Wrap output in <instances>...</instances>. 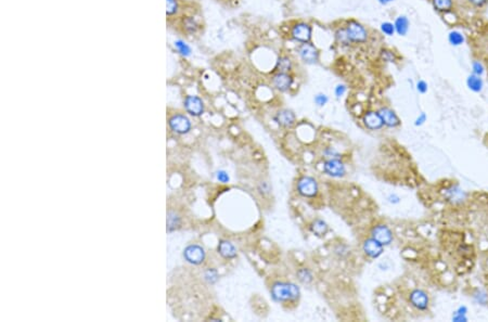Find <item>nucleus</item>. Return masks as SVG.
I'll use <instances>...</instances> for the list:
<instances>
[{"mask_svg": "<svg viewBox=\"0 0 488 322\" xmlns=\"http://www.w3.org/2000/svg\"><path fill=\"white\" fill-rule=\"evenodd\" d=\"M395 2V0H377V3H379L380 5L382 6H387V5H390L391 3Z\"/></svg>", "mask_w": 488, "mask_h": 322, "instance_id": "a18cd8bd", "label": "nucleus"}, {"mask_svg": "<svg viewBox=\"0 0 488 322\" xmlns=\"http://www.w3.org/2000/svg\"><path fill=\"white\" fill-rule=\"evenodd\" d=\"M205 280L207 281L208 283H215L216 281L218 280V273H217V270L215 269H208L206 273H205V276H204Z\"/></svg>", "mask_w": 488, "mask_h": 322, "instance_id": "f704fd0d", "label": "nucleus"}, {"mask_svg": "<svg viewBox=\"0 0 488 322\" xmlns=\"http://www.w3.org/2000/svg\"><path fill=\"white\" fill-rule=\"evenodd\" d=\"M466 87L469 88L472 93L475 94H480L483 92L484 89V80L482 76H477L474 74H471L467 76L466 78Z\"/></svg>", "mask_w": 488, "mask_h": 322, "instance_id": "412c9836", "label": "nucleus"}, {"mask_svg": "<svg viewBox=\"0 0 488 322\" xmlns=\"http://www.w3.org/2000/svg\"><path fill=\"white\" fill-rule=\"evenodd\" d=\"M472 298L477 305L486 306L488 304V294L482 289H475L472 293Z\"/></svg>", "mask_w": 488, "mask_h": 322, "instance_id": "a878e982", "label": "nucleus"}, {"mask_svg": "<svg viewBox=\"0 0 488 322\" xmlns=\"http://www.w3.org/2000/svg\"><path fill=\"white\" fill-rule=\"evenodd\" d=\"M371 237L373 239H375L376 241H379V242L384 246L390 245L394 240V236H393L392 230L388 228L386 225H383V224L376 225L372 228Z\"/></svg>", "mask_w": 488, "mask_h": 322, "instance_id": "9b49d317", "label": "nucleus"}, {"mask_svg": "<svg viewBox=\"0 0 488 322\" xmlns=\"http://www.w3.org/2000/svg\"><path fill=\"white\" fill-rule=\"evenodd\" d=\"M168 124L174 133L179 135L188 134L191 130V122L183 114H176L168 120Z\"/></svg>", "mask_w": 488, "mask_h": 322, "instance_id": "0eeeda50", "label": "nucleus"}, {"mask_svg": "<svg viewBox=\"0 0 488 322\" xmlns=\"http://www.w3.org/2000/svg\"><path fill=\"white\" fill-rule=\"evenodd\" d=\"M293 69V60L290 56L281 55L277 59L275 72L277 73H291Z\"/></svg>", "mask_w": 488, "mask_h": 322, "instance_id": "a211bd4d", "label": "nucleus"}, {"mask_svg": "<svg viewBox=\"0 0 488 322\" xmlns=\"http://www.w3.org/2000/svg\"><path fill=\"white\" fill-rule=\"evenodd\" d=\"M363 249L368 257L375 259V258H379L383 254L384 245H382L379 241H376L375 239L371 237L365 241Z\"/></svg>", "mask_w": 488, "mask_h": 322, "instance_id": "4468645a", "label": "nucleus"}, {"mask_svg": "<svg viewBox=\"0 0 488 322\" xmlns=\"http://www.w3.org/2000/svg\"><path fill=\"white\" fill-rule=\"evenodd\" d=\"M347 92V86L344 84H337L334 88V96L337 99H341Z\"/></svg>", "mask_w": 488, "mask_h": 322, "instance_id": "e433bc0d", "label": "nucleus"}, {"mask_svg": "<svg viewBox=\"0 0 488 322\" xmlns=\"http://www.w3.org/2000/svg\"><path fill=\"white\" fill-rule=\"evenodd\" d=\"M297 192L304 198H315L319 192L317 180L310 176L302 177L297 183Z\"/></svg>", "mask_w": 488, "mask_h": 322, "instance_id": "39448f33", "label": "nucleus"}, {"mask_svg": "<svg viewBox=\"0 0 488 322\" xmlns=\"http://www.w3.org/2000/svg\"><path fill=\"white\" fill-rule=\"evenodd\" d=\"M313 33L314 29L312 24L304 21L295 22L290 28V37L293 42L297 44L311 43L313 39Z\"/></svg>", "mask_w": 488, "mask_h": 322, "instance_id": "7ed1b4c3", "label": "nucleus"}, {"mask_svg": "<svg viewBox=\"0 0 488 322\" xmlns=\"http://www.w3.org/2000/svg\"><path fill=\"white\" fill-rule=\"evenodd\" d=\"M184 257L188 263L193 265H200L205 259V251L202 246L197 244L189 245L184 251Z\"/></svg>", "mask_w": 488, "mask_h": 322, "instance_id": "1a4fd4ad", "label": "nucleus"}, {"mask_svg": "<svg viewBox=\"0 0 488 322\" xmlns=\"http://www.w3.org/2000/svg\"><path fill=\"white\" fill-rule=\"evenodd\" d=\"M178 10L177 0H166V14L174 15Z\"/></svg>", "mask_w": 488, "mask_h": 322, "instance_id": "473e14b6", "label": "nucleus"}, {"mask_svg": "<svg viewBox=\"0 0 488 322\" xmlns=\"http://www.w3.org/2000/svg\"><path fill=\"white\" fill-rule=\"evenodd\" d=\"M379 113L382 117L384 126L388 128H396L401 125V119L393 109L388 106H383L379 110Z\"/></svg>", "mask_w": 488, "mask_h": 322, "instance_id": "f3484780", "label": "nucleus"}, {"mask_svg": "<svg viewBox=\"0 0 488 322\" xmlns=\"http://www.w3.org/2000/svg\"><path fill=\"white\" fill-rule=\"evenodd\" d=\"M323 172L331 177L341 178L346 174V167L340 158H330L323 163Z\"/></svg>", "mask_w": 488, "mask_h": 322, "instance_id": "6e6552de", "label": "nucleus"}, {"mask_svg": "<svg viewBox=\"0 0 488 322\" xmlns=\"http://www.w3.org/2000/svg\"><path fill=\"white\" fill-rule=\"evenodd\" d=\"M324 154L329 157H331V158H340V154H338L336 151L332 148H328L326 151H324Z\"/></svg>", "mask_w": 488, "mask_h": 322, "instance_id": "a19ab883", "label": "nucleus"}, {"mask_svg": "<svg viewBox=\"0 0 488 322\" xmlns=\"http://www.w3.org/2000/svg\"><path fill=\"white\" fill-rule=\"evenodd\" d=\"M217 249H218V253L225 258L231 259L237 256V248L231 242H229V241L222 240L218 244Z\"/></svg>", "mask_w": 488, "mask_h": 322, "instance_id": "aec40b11", "label": "nucleus"}, {"mask_svg": "<svg viewBox=\"0 0 488 322\" xmlns=\"http://www.w3.org/2000/svg\"><path fill=\"white\" fill-rule=\"evenodd\" d=\"M184 105L187 112L192 116H201L204 113V103L197 96H187Z\"/></svg>", "mask_w": 488, "mask_h": 322, "instance_id": "ddd939ff", "label": "nucleus"}, {"mask_svg": "<svg viewBox=\"0 0 488 322\" xmlns=\"http://www.w3.org/2000/svg\"><path fill=\"white\" fill-rule=\"evenodd\" d=\"M426 120H427V115H426V113L421 112V113L419 114V116H418V117L415 118V120H414V126L420 127V126H422V125L425 124Z\"/></svg>", "mask_w": 488, "mask_h": 322, "instance_id": "58836bf2", "label": "nucleus"}, {"mask_svg": "<svg viewBox=\"0 0 488 322\" xmlns=\"http://www.w3.org/2000/svg\"><path fill=\"white\" fill-rule=\"evenodd\" d=\"M216 178L218 181H221L223 184H227L230 178H229V175L225 172V170H219V172L216 173Z\"/></svg>", "mask_w": 488, "mask_h": 322, "instance_id": "4c0bfd02", "label": "nucleus"}, {"mask_svg": "<svg viewBox=\"0 0 488 322\" xmlns=\"http://www.w3.org/2000/svg\"><path fill=\"white\" fill-rule=\"evenodd\" d=\"M415 89L419 94L425 95L427 93V90H429V85H427V83L425 82V80L419 79L415 84Z\"/></svg>", "mask_w": 488, "mask_h": 322, "instance_id": "c9c22d12", "label": "nucleus"}, {"mask_svg": "<svg viewBox=\"0 0 488 322\" xmlns=\"http://www.w3.org/2000/svg\"><path fill=\"white\" fill-rule=\"evenodd\" d=\"M273 87L280 93H285L290 90L293 85V77L290 73H277L272 76Z\"/></svg>", "mask_w": 488, "mask_h": 322, "instance_id": "9d476101", "label": "nucleus"}, {"mask_svg": "<svg viewBox=\"0 0 488 322\" xmlns=\"http://www.w3.org/2000/svg\"><path fill=\"white\" fill-rule=\"evenodd\" d=\"M409 301L417 310L425 311L430 306V297L425 291L421 289H414L409 294Z\"/></svg>", "mask_w": 488, "mask_h": 322, "instance_id": "423d86ee", "label": "nucleus"}, {"mask_svg": "<svg viewBox=\"0 0 488 322\" xmlns=\"http://www.w3.org/2000/svg\"><path fill=\"white\" fill-rule=\"evenodd\" d=\"M387 201L388 202H390L391 204H398L401 202V198L398 196L397 194H390L387 196Z\"/></svg>", "mask_w": 488, "mask_h": 322, "instance_id": "79ce46f5", "label": "nucleus"}, {"mask_svg": "<svg viewBox=\"0 0 488 322\" xmlns=\"http://www.w3.org/2000/svg\"><path fill=\"white\" fill-rule=\"evenodd\" d=\"M434 9L438 12L447 13L453 10L454 2L453 0H432Z\"/></svg>", "mask_w": 488, "mask_h": 322, "instance_id": "b1692460", "label": "nucleus"}, {"mask_svg": "<svg viewBox=\"0 0 488 322\" xmlns=\"http://www.w3.org/2000/svg\"><path fill=\"white\" fill-rule=\"evenodd\" d=\"M380 29H381V32H382L383 35L388 36V37H392L396 34L395 25L392 22H388V21L382 22L381 25H380Z\"/></svg>", "mask_w": 488, "mask_h": 322, "instance_id": "c756f323", "label": "nucleus"}, {"mask_svg": "<svg viewBox=\"0 0 488 322\" xmlns=\"http://www.w3.org/2000/svg\"><path fill=\"white\" fill-rule=\"evenodd\" d=\"M334 39H335V42L336 44H338L340 46L342 47H350L352 44L351 42V39L350 37H348V34L346 32V29L345 27H338L335 29V32H334Z\"/></svg>", "mask_w": 488, "mask_h": 322, "instance_id": "5701e85b", "label": "nucleus"}, {"mask_svg": "<svg viewBox=\"0 0 488 322\" xmlns=\"http://www.w3.org/2000/svg\"><path fill=\"white\" fill-rule=\"evenodd\" d=\"M451 320L454 322H467L469 321V318L467 316H460V315H453Z\"/></svg>", "mask_w": 488, "mask_h": 322, "instance_id": "37998d69", "label": "nucleus"}, {"mask_svg": "<svg viewBox=\"0 0 488 322\" xmlns=\"http://www.w3.org/2000/svg\"><path fill=\"white\" fill-rule=\"evenodd\" d=\"M314 102L317 106H319V108H322L328 102H329V97L326 95V94H317L315 97H314Z\"/></svg>", "mask_w": 488, "mask_h": 322, "instance_id": "72a5a7b5", "label": "nucleus"}, {"mask_svg": "<svg viewBox=\"0 0 488 322\" xmlns=\"http://www.w3.org/2000/svg\"><path fill=\"white\" fill-rule=\"evenodd\" d=\"M175 48L177 49V51L180 53L183 57H189L191 56V48L184 40H176L175 42Z\"/></svg>", "mask_w": 488, "mask_h": 322, "instance_id": "cd10ccee", "label": "nucleus"}, {"mask_svg": "<svg viewBox=\"0 0 488 322\" xmlns=\"http://www.w3.org/2000/svg\"><path fill=\"white\" fill-rule=\"evenodd\" d=\"M467 313H469V308H467L465 305H461L458 307L453 315H460V316H467Z\"/></svg>", "mask_w": 488, "mask_h": 322, "instance_id": "ea45409f", "label": "nucleus"}, {"mask_svg": "<svg viewBox=\"0 0 488 322\" xmlns=\"http://www.w3.org/2000/svg\"><path fill=\"white\" fill-rule=\"evenodd\" d=\"M297 278L301 281L303 284H310L313 282V274L311 273L310 269L307 268H301L297 271Z\"/></svg>", "mask_w": 488, "mask_h": 322, "instance_id": "bb28decb", "label": "nucleus"}, {"mask_svg": "<svg viewBox=\"0 0 488 322\" xmlns=\"http://www.w3.org/2000/svg\"><path fill=\"white\" fill-rule=\"evenodd\" d=\"M310 230L312 231V234H314L317 237H324L329 231V226L324 220L318 218V219H315L311 224Z\"/></svg>", "mask_w": 488, "mask_h": 322, "instance_id": "4be33fe9", "label": "nucleus"}, {"mask_svg": "<svg viewBox=\"0 0 488 322\" xmlns=\"http://www.w3.org/2000/svg\"><path fill=\"white\" fill-rule=\"evenodd\" d=\"M184 26L186 28V31L188 33H195L197 31V28H198V25L197 23L195 22V20L193 17H188L186 19L185 21H184Z\"/></svg>", "mask_w": 488, "mask_h": 322, "instance_id": "7c9ffc66", "label": "nucleus"}, {"mask_svg": "<svg viewBox=\"0 0 488 322\" xmlns=\"http://www.w3.org/2000/svg\"><path fill=\"white\" fill-rule=\"evenodd\" d=\"M444 195L448 202L455 205L462 204L463 202H465V200L467 198V193L458 185H453L450 187L446 188Z\"/></svg>", "mask_w": 488, "mask_h": 322, "instance_id": "f8f14e48", "label": "nucleus"}, {"mask_svg": "<svg viewBox=\"0 0 488 322\" xmlns=\"http://www.w3.org/2000/svg\"><path fill=\"white\" fill-rule=\"evenodd\" d=\"M467 2L475 7H483L487 4L488 0H467Z\"/></svg>", "mask_w": 488, "mask_h": 322, "instance_id": "c03bdc74", "label": "nucleus"}, {"mask_svg": "<svg viewBox=\"0 0 488 322\" xmlns=\"http://www.w3.org/2000/svg\"><path fill=\"white\" fill-rule=\"evenodd\" d=\"M179 226H180V218L174 213H169L167 217V230L173 231L179 228Z\"/></svg>", "mask_w": 488, "mask_h": 322, "instance_id": "c85d7f7f", "label": "nucleus"}, {"mask_svg": "<svg viewBox=\"0 0 488 322\" xmlns=\"http://www.w3.org/2000/svg\"><path fill=\"white\" fill-rule=\"evenodd\" d=\"M485 73V66L481 61H477V60H474L472 62V74L477 75V76H483Z\"/></svg>", "mask_w": 488, "mask_h": 322, "instance_id": "2f4dec72", "label": "nucleus"}, {"mask_svg": "<svg viewBox=\"0 0 488 322\" xmlns=\"http://www.w3.org/2000/svg\"><path fill=\"white\" fill-rule=\"evenodd\" d=\"M274 120L279 126L284 127V128H290L295 125L296 116L293 111L283 109V110L278 111L276 115L274 116Z\"/></svg>", "mask_w": 488, "mask_h": 322, "instance_id": "2eb2a0df", "label": "nucleus"}, {"mask_svg": "<svg viewBox=\"0 0 488 322\" xmlns=\"http://www.w3.org/2000/svg\"><path fill=\"white\" fill-rule=\"evenodd\" d=\"M272 297L277 303L294 301L301 295V290L291 282H276L270 290Z\"/></svg>", "mask_w": 488, "mask_h": 322, "instance_id": "f257e3e1", "label": "nucleus"}, {"mask_svg": "<svg viewBox=\"0 0 488 322\" xmlns=\"http://www.w3.org/2000/svg\"><path fill=\"white\" fill-rule=\"evenodd\" d=\"M296 53L301 61L307 65H315L320 60V51L312 42L306 44H298Z\"/></svg>", "mask_w": 488, "mask_h": 322, "instance_id": "20e7f679", "label": "nucleus"}, {"mask_svg": "<svg viewBox=\"0 0 488 322\" xmlns=\"http://www.w3.org/2000/svg\"><path fill=\"white\" fill-rule=\"evenodd\" d=\"M352 44H365L369 38V32L364 24L357 20H348L344 25Z\"/></svg>", "mask_w": 488, "mask_h": 322, "instance_id": "f03ea898", "label": "nucleus"}, {"mask_svg": "<svg viewBox=\"0 0 488 322\" xmlns=\"http://www.w3.org/2000/svg\"><path fill=\"white\" fill-rule=\"evenodd\" d=\"M448 42H449V44L454 47H459L464 44L465 38L461 32L457 31V29H454V31H450L449 33H448Z\"/></svg>", "mask_w": 488, "mask_h": 322, "instance_id": "393cba45", "label": "nucleus"}, {"mask_svg": "<svg viewBox=\"0 0 488 322\" xmlns=\"http://www.w3.org/2000/svg\"><path fill=\"white\" fill-rule=\"evenodd\" d=\"M363 122L370 130H379L384 126L379 111H368L363 116Z\"/></svg>", "mask_w": 488, "mask_h": 322, "instance_id": "dca6fc26", "label": "nucleus"}, {"mask_svg": "<svg viewBox=\"0 0 488 322\" xmlns=\"http://www.w3.org/2000/svg\"><path fill=\"white\" fill-rule=\"evenodd\" d=\"M394 25H395V29H396L397 35L406 36L408 34V32H409L410 21H409V19H408L407 15L402 14V15H398L395 19Z\"/></svg>", "mask_w": 488, "mask_h": 322, "instance_id": "6ab92c4d", "label": "nucleus"}]
</instances>
